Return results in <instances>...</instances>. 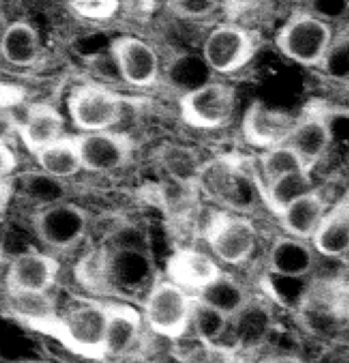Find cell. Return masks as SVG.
I'll return each instance as SVG.
<instances>
[{
    "label": "cell",
    "instance_id": "obj_20",
    "mask_svg": "<svg viewBox=\"0 0 349 363\" xmlns=\"http://www.w3.org/2000/svg\"><path fill=\"white\" fill-rule=\"evenodd\" d=\"M331 206L321 188L313 189L308 194L294 201L278 216L283 233L311 241Z\"/></svg>",
    "mask_w": 349,
    "mask_h": 363
},
{
    "label": "cell",
    "instance_id": "obj_15",
    "mask_svg": "<svg viewBox=\"0 0 349 363\" xmlns=\"http://www.w3.org/2000/svg\"><path fill=\"white\" fill-rule=\"evenodd\" d=\"M297 118L274 109L262 101H253L245 112L242 135L253 147L270 150L287 143L295 128Z\"/></svg>",
    "mask_w": 349,
    "mask_h": 363
},
{
    "label": "cell",
    "instance_id": "obj_4",
    "mask_svg": "<svg viewBox=\"0 0 349 363\" xmlns=\"http://www.w3.org/2000/svg\"><path fill=\"white\" fill-rule=\"evenodd\" d=\"M104 247L111 296L131 303L140 295L144 299L157 280L155 262L148 248L121 238Z\"/></svg>",
    "mask_w": 349,
    "mask_h": 363
},
{
    "label": "cell",
    "instance_id": "obj_1",
    "mask_svg": "<svg viewBox=\"0 0 349 363\" xmlns=\"http://www.w3.org/2000/svg\"><path fill=\"white\" fill-rule=\"evenodd\" d=\"M30 329L55 340L66 350L85 360L98 362L108 358L102 299L85 297L63 313L55 312Z\"/></svg>",
    "mask_w": 349,
    "mask_h": 363
},
{
    "label": "cell",
    "instance_id": "obj_35",
    "mask_svg": "<svg viewBox=\"0 0 349 363\" xmlns=\"http://www.w3.org/2000/svg\"><path fill=\"white\" fill-rule=\"evenodd\" d=\"M17 167V159L12 148L0 138V182L9 177Z\"/></svg>",
    "mask_w": 349,
    "mask_h": 363
},
{
    "label": "cell",
    "instance_id": "obj_6",
    "mask_svg": "<svg viewBox=\"0 0 349 363\" xmlns=\"http://www.w3.org/2000/svg\"><path fill=\"white\" fill-rule=\"evenodd\" d=\"M260 48V35L246 24L226 21L210 29L201 57L212 73L232 75L249 65Z\"/></svg>",
    "mask_w": 349,
    "mask_h": 363
},
{
    "label": "cell",
    "instance_id": "obj_7",
    "mask_svg": "<svg viewBox=\"0 0 349 363\" xmlns=\"http://www.w3.org/2000/svg\"><path fill=\"white\" fill-rule=\"evenodd\" d=\"M89 225V212L66 199L43 205L32 218L36 239L55 257L76 250L87 238Z\"/></svg>",
    "mask_w": 349,
    "mask_h": 363
},
{
    "label": "cell",
    "instance_id": "obj_32",
    "mask_svg": "<svg viewBox=\"0 0 349 363\" xmlns=\"http://www.w3.org/2000/svg\"><path fill=\"white\" fill-rule=\"evenodd\" d=\"M167 11L174 18L187 22H204L223 11V3L202 0H174L165 4Z\"/></svg>",
    "mask_w": 349,
    "mask_h": 363
},
{
    "label": "cell",
    "instance_id": "obj_8",
    "mask_svg": "<svg viewBox=\"0 0 349 363\" xmlns=\"http://www.w3.org/2000/svg\"><path fill=\"white\" fill-rule=\"evenodd\" d=\"M202 237L211 255L223 264L238 267L250 260L259 233L249 216L218 210L209 218Z\"/></svg>",
    "mask_w": 349,
    "mask_h": 363
},
{
    "label": "cell",
    "instance_id": "obj_11",
    "mask_svg": "<svg viewBox=\"0 0 349 363\" xmlns=\"http://www.w3.org/2000/svg\"><path fill=\"white\" fill-rule=\"evenodd\" d=\"M61 272V262L47 252H21L9 263L4 286L10 298L48 296Z\"/></svg>",
    "mask_w": 349,
    "mask_h": 363
},
{
    "label": "cell",
    "instance_id": "obj_27",
    "mask_svg": "<svg viewBox=\"0 0 349 363\" xmlns=\"http://www.w3.org/2000/svg\"><path fill=\"white\" fill-rule=\"evenodd\" d=\"M231 318L196 296L191 327L204 345L228 350Z\"/></svg>",
    "mask_w": 349,
    "mask_h": 363
},
{
    "label": "cell",
    "instance_id": "obj_10",
    "mask_svg": "<svg viewBox=\"0 0 349 363\" xmlns=\"http://www.w3.org/2000/svg\"><path fill=\"white\" fill-rule=\"evenodd\" d=\"M238 106L236 89L226 82L211 80L179 99L183 123L201 130H216L231 123Z\"/></svg>",
    "mask_w": 349,
    "mask_h": 363
},
{
    "label": "cell",
    "instance_id": "obj_13",
    "mask_svg": "<svg viewBox=\"0 0 349 363\" xmlns=\"http://www.w3.org/2000/svg\"><path fill=\"white\" fill-rule=\"evenodd\" d=\"M82 169L106 174L123 169L131 162L135 143L131 135L121 131L104 130L74 135Z\"/></svg>",
    "mask_w": 349,
    "mask_h": 363
},
{
    "label": "cell",
    "instance_id": "obj_21",
    "mask_svg": "<svg viewBox=\"0 0 349 363\" xmlns=\"http://www.w3.org/2000/svg\"><path fill=\"white\" fill-rule=\"evenodd\" d=\"M321 258L340 259L349 255V193L331 207L311 239Z\"/></svg>",
    "mask_w": 349,
    "mask_h": 363
},
{
    "label": "cell",
    "instance_id": "obj_31",
    "mask_svg": "<svg viewBox=\"0 0 349 363\" xmlns=\"http://www.w3.org/2000/svg\"><path fill=\"white\" fill-rule=\"evenodd\" d=\"M162 163L168 173L178 182L195 184L196 177L202 164H198L195 155L180 146H170L161 152Z\"/></svg>",
    "mask_w": 349,
    "mask_h": 363
},
{
    "label": "cell",
    "instance_id": "obj_12",
    "mask_svg": "<svg viewBox=\"0 0 349 363\" xmlns=\"http://www.w3.org/2000/svg\"><path fill=\"white\" fill-rule=\"evenodd\" d=\"M109 54L117 75L128 86L151 88L161 78V59L146 40L132 35H119L111 41Z\"/></svg>",
    "mask_w": 349,
    "mask_h": 363
},
{
    "label": "cell",
    "instance_id": "obj_33",
    "mask_svg": "<svg viewBox=\"0 0 349 363\" xmlns=\"http://www.w3.org/2000/svg\"><path fill=\"white\" fill-rule=\"evenodd\" d=\"M321 69L336 78H349V29L334 37Z\"/></svg>",
    "mask_w": 349,
    "mask_h": 363
},
{
    "label": "cell",
    "instance_id": "obj_24",
    "mask_svg": "<svg viewBox=\"0 0 349 363\" xmlns=\"http://www.w3.org/2000/svg\"><path fill=\"white\" fill-rule=\"evenodd\" d=\"M316 188L311 169L287 174L260 188L263 205L278 218L289 205Z\"/></svg>",
    "mask_w": 349,
    "mask_h": 363
},
{
    "label": "cell",
    "instance_id": "obj_22",
    "mask_svg": "<svg viewBox=\"0 0 349 363\" xmlns=\"http://www.w3.org/2000/svg\"><path fill=\"white\" fill-rule=\"evenodd\" d=\"M64 129L63 116L53 106L38 104L28 109L19 126V133L26 147L35 155L63 138Z\"/></svg>",
    "mask_w": 349,
    "mask_h": 363
},
{
    "label": "cell",
    "instance_id": "obj_9",
    "mask_svg": "<svg viewBox=\"0 0 349 363\" xmlns=\"http://www.w3.org/2000/svg\"><path fill=\"white\" fill-rule=\"evenodd\" d=\"M125 108L121 95L97 82L74 86L67 99L72 125L82 133L113 130L123 121Z\"/></svg>",
    "mask_w": 349,
    "mask_h": 363
},
{
    "label": "cell",
    "instance_id": "obj_23",
    "mask_svg": "<svg viewBox=\"0 0 349 363\" xmlns=\"http://www.w3.org/2000/svg\"><path fill=\"white\" fill-rule=\"evenodd\" d=\"M40 33L29 23H11L2 33L0 52L13 67H33L40 58Z\"/></svg>",
    "mask_w": 349,
    "mask_h": 363
},
{
    "label": "cell",
    "instance_id": "obj_3",
    "mask_svg": "<svg viewBox=\"0 0 349 363\" xmlns=\"http://www.w3.org/2000/svg\"><path fill=\"white\" fill-rule=\"evenodd\" d=\"M334 37L331 23L323 16L298 10L279 27L275 45L283 57L296 65L321 69Z\"/></svg>",
    "mask_w": 349,
    "mask_h": 363
},
{
    "label": "cell",
    "instance_id": "obj_29",
    "mask_svg": "<svg viewBox=\"0 0 349 363\" xmlns=\"http://www.w3.org/2000/svg\"><path fill=\"white\" fill-rule=\"evenodd\" d=\"M196 296L229 316L238 313L250 298L244 286L227 273Z\"/></svg>",
    "mask_w": 349,
    "mask_h": 363
},
{
    "label": "cell",
    "instance_id": "obj_18",
    "mask_svg": "<svg viewBox=\"0 0 349 363\" xmlns=\"http://www.w3.org/2000/svg\"><path fill=\"white\" fill-rule=\"evenodd\" d=\"M106 313V341L108 357L125 356L134 347L142 333V312L133 303L104 301Z\"/></svg>",
    "mask_w": 349,
    "mask_h": 363
},
{
    "label": "cell",
    "instance_id": "obj_14",
    "mask_svg": "<svg viewBox=\"0 0 349 363\" xmlns=\"http://www.w3.org/2000/svg\"><path fill=\"white\" fill-rule=\"evenodd\" d=\"M166 279L187 292L198 295L225 272L216 259L194 247L176 248L165 261Z\"/></svg>",
    "mask_w": 349,
    "mask_h": 363
},
{
    "label": "cell",
    "instance_id": "obj_2",
    "mask_svg": "<svg viewBox=\"0 0 349 363\" xmlns=\"http://www.w3.org/2000/svg\"><path fill=\"white\" fill-rule=\"evenodd\" d=\"M194 184L223 211L249 216L263 203L255 169L238 157H219L202 163Z\"/></svg>",
    "mask_w": 349,
    "mask_h": 363
},
{
    "label": "cell",
    "instance_id": "obj_25",
    "mask_svg": "<svg viewBox=\"0 0 349 363\" xmlns=\"http://www.w3.org/2000/svg\"><path fill=\"white\" fill-rule=\"evenodd\" d=\"M40 169L49 177L62 180L82 171L76 138L64 135L35 154Z\"/></svg>",
    "mask_w": 349,
    "mask_h": 363
},
{
    "label": "cell",
    "instance_id": "obj_36",
    "mask_svg": "<svg viewBox=\"0 0 349 363\" xmlns=\"http://www.w3.org/2000/svg\"><path fill=\"white\" fill-rule=\"evenodd\" d=\"M260 363H306L304 359L296 354H278L263 359Z\"/></svg>",
    "mask_w": 349,
    "mask_h": 363
},
{
    "label": "cell",
    "instance_id": "obj_17",
    "mask_svg": "<svg viewBox=\"0 0 349 363\" xmlns=\"http://www.w3.org/2000/svg\"><path fill=\"white\" fill-rule=\"evenodd\" d=\"M275 314L267 301L251 297L230 322L228 350H251L263 345L274 330Z\"/></svg>",
    "mask_w": 349,
    "mask_h": 363
},
{
    "label": "cell",
    "instance_id": "obj_5",
    "mask_svg": "<svg viewBox=\"0 0 349 363\" xmlns=\"http://www.w3.org/2000/svg\"><path fill=\"white\" fill-rule=\"evenodd\" d=\"M196 295L170 280L157 279L142 301L144 324L151 333L168 341H178L191 328Z\"/></svg>",
    "mask_w": 349,
    "mask_h": 363
},
{
    "label": "cell",
    "instance_id": "obj_28",
    "mask_svg": "<svg viewBox=\"0 0 349 363\" xmlns=\"http://www.w3.org/2000/svg\"><path fill=\"white\" fill-rule=\"evenodd\" d=\"M306 169H309L299 155L291 146L284 144L263 150L257 157L253 169L260 188H263L287 174Z\"/></svg>",
    "mask_w": 349,
    "mask_h": 363
},
{
    "label": "cell",
    "instance_id": "obj_30",
    "mask_svg": "<svg viewBox=\"0 0 349 363\" xmlns=\"http://www.w3.org/2000/svg\"><path fill=\"white\" fill-rule=\"evenodd\" d=\"M166 76L170 84L182 91V94L211 82L209 69L201 55L181 54L174 57L166 67Z\"/></svg>",
    "mask_w": 349,
    "mask_h": 363
},
{
    "label": "cell",
    "instance_id": "obj_16",
    "mask_svg": "<svg viewBox=\"0 0 349 363\" xmlns=\"http://www.w3.org/2000/svg\"><path fill=\"white\" fill-rule=\"evenodd\" d=\"M319 258L311 241L291 235H277L266 255V269L270 275L284 279H301L312 275Z\"/></svg>",
    "mask_w": 349,
    "mask_h": 363
},
{
    "label": "cell",
    "instance_id": "obj_34",
    "mask_svg": "<svg viewBox=\"0 0 349 363\" xmlns=\"http://www.w3.org/2000/svg\"><path fill=\"white\" fill-rule=\"evenodd\" d=\"M70 10L79 18L93 23L109 22L121 11V4L113 0L72 1Z\"/></svg>",
    "mask_w": 349,
    "mask_h": 363
},
{
    "label": "cell",
    "instance_id": "obj_26",
    "mask_svg": "<svg viewBox=\"0 0 349 363\" xmlns=\"http://www.w3.org/2000/svg\"><path fill=\"white\" fill-rule=\"evenodd\" d=\"M72 274L78 286L92 295V298L111 297L104 245L92 248L83 254L74 265Z\"/></svg>",
    "mask_w": 349,
    "mask_h": 363
},
{
    "label": "cell",
    "instance_id": "obj_19",
    "mask_svg": "<svg viewBox=\"0 0 349 363\" xmlns=\"http://www.w3.org/2000/svg\"><path fill=\"white\" fill-rule=\"evenodd\" d=\"M333 142L331 122L321 112H308L297 118L287 145L291 146L313 171L329 152Z\"/></svg>",
    "mask_w": 349,
    "mask_h": 363
},
{
    "label": "cell",
    "instance_id": "obj_37",
    "mask_svg": "<svg viewBox=\"0 0 349 363\" xmlns=\"http://www.w3.org/2000/svg\"><path fill=\"white\" fill-rule=\"evenodd\" d=\"M18 363H49L47 361L40 360V359H26V360L21 361Z\"/></svg>",
    "mask_w": 349,
    "mask_h": 363
}]
</instances>
